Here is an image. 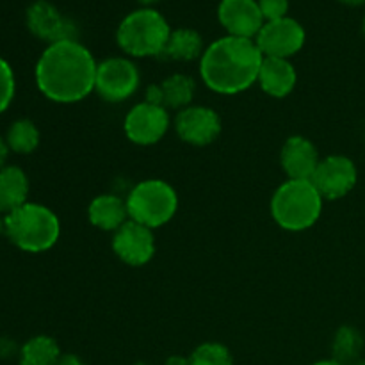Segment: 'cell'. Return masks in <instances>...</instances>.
<instances>
[{
    "instance_id": "obj_7",
    "label": "cell",
    "mask_w": 365,
    "mask_h": 365,
    "mask_svg": "<svg viewBox=\"0 0 365 365\" xmlns=\"http://www.w3.org/2000/svg\"><path fill=\"white\" fill-rule=\"evenodd\" d=\"M141 84V73L128 57H107L98 63L95 91L106 102L120 103L135 95Z\"/></svg>"
},
{
    "instance_id": "obj_5",
    "label": "cell",
    "mask_w": 365,
    "mask_h": 365,
    "mask_svg": "<svg viewBox=\"0 0 365 365\" xmlns=\"http://www.w3.org/2000/svg\"><path fill=\"white\" fill-rule=\"evenodd\" d=\"M323 210V196L312 180H287L271 198V214L278 227L289 232H303L314 227Z\"/></svg>"
},
{
    "instance_id": "obj_13",
    "label": "cell",
    "mask_w": 365,
    "mask_h": 365,
    "mask_svg": "<svg viewBox=\"0 0 365 365\" xmlns=\"http://www.w3.org/2000/svg\"><path fill=\"white\" fill-rule=\"evenodd\" d=\"M113 250L121 262L128 266H145L155 255V237L152 228L128 220L114 232Z\"/></svg>"
},
{
    "instance_id": "obj_14",
    "label": "cell",
    "mask_w": 365,
    "mask_h": 365,
    "mask_svg": "<svg viewBox=\"0 0 365 365\" xmlns=\"http://www.w3.org/2000/svg\"><path fill=\"white\" fill-rule=\"evenodd\" d=\"M217 20L228 36L255 39L264 27L259 0H221L217 6Z\"/></svg>"
},
{
    "instance_id": "obj_33",
    "label": "cell",
    "mask_w": 365,
    "mask_h": 365,
    "mask_svg": "<svg viewBox=\"0 0 365 365\" xmlns=\"http://www.w3.org/2000/svg\"><path fill=\"white\" fill-rule=\"evenodd\" d=\"M135 2L141 4L143 7H152L153 4H157V2H159V0H135Z\"/></svg>"
},
{
    "instance_id": "obj_36",
    "label": "cell",
    "mask_w": 365,
    "mask_h": 365,
    "mask_svg": "<svg viewBox=\"0 0 365 365\" xmlns=\"http://www.w3.org/2000/svg\"><path fill=\"white\" fill-rule=\"evenodd\" d=\"M362 32H364V38H365V16H364V21H362Z\"/></svg>"
},
{
    "instance_id": "obj_10",
    "label": "cell",
    "mask_w": 365,
    "mask_h": 365,
    "mask_svg": "<svg viewBox=\"0 0 365 365\" xmlns=\"http://www.w3.org/2000/svg\"><path fill=\"white\" fill-rule=\"evenodd\" d=\"M359 180L356 166L349 157L330 155L323 159L312 177L314 187L319 191L323 200L344 198Z\"/></svg>"
},
{
    "instance_id": "obj_24",
    "label": "cell",
    "mask_w": 365,
    "mask_h": 365,
    "mask_svg": "<svg viewBox=\"0 0 365 365\" xmlns=\"http://www.w3.org/2000/svg\"><path fill=\"white\" fill-rule=\"evenodd\" d=\"M189 365H234V359L225 344L203 342L189 355Z\"/></svg>"
},
{
    "instance_id": "obj_29",
    "label": "cell",
    "mask_w": 365,
    "mask_h": 365,
    "mask_svg": "<svg viewBox=\"0 0 365 365\" xmlns=\"http://www.w3.org/2000/svg\"><path fill=\"white\" fill-rule=\"evenodd\" d=\"M7 155H9V146H7V143L0 138V170H2V168H6Z\"/></svg>"
},
{
    "instance_id": "obj_17",
    "label": "cell",
    "mask_w": 365,
    "mask_h": 365,
    "mask_svg": "<svg viewBox=\"0 0 365 365\" xmlns=\"http://www.w3.org/2000/svg\"><path fill=\"white\" fill-rule=\"evenodd\" d=\"M88 216L93 227L103 232H116L128 221L127 202L116 195H100L89 203Z\"/></svg>"
},
{
    "instance_id": "obj_18",
    "label": "cell",
    "mask_w": 365,
    "mask_h": 365,
    "mask_svg": "<svg viewBox=\"0 0 365 365\" xmlns=\"http://www.w3.org/2000/svg\"><path fill=\"white\" fill-rule=\"evenodd\" d=\"M29 178L18 166L0 170V212H13L27 203Z\"/></svg>"
},
{
    "instance_id": "obj_37",
    "label": "cell",
    "mask_w": 365,
    "mask_h": 365,
    "mask_svg": "<svg viewBox=\"0 0 365 365\" xmlns=\"http://www.w3.org/2000/svg\"><path fill=\"white\" fill-rule=\"evenodd\" d=\"M134 365H150V364H146V362H135Z\"/></svg>"
},
{
    "instance_id": "obj_1",
    "label": "cell",
    "mask_w": 365,
    "mask_h": 365,
    "mask_svg": "<svg viewBox=\"0 0 365 365\" xmlns=\"http://www.w3.org/2000/svg\"><path fill=\"white\" fill-rule=\"evenodd\" d=\"M96 64L93 53L77 39L52 43L36 64V84L57 103L81 102L95 91Z\"/></svg>"
},
{
    "instance_id": "obj_22",
    "label": "cell",
    "mask_w": 365,
    "mask_h": 365,
    "mask_svg": "<svg viewBox=\"0 0 365 365\" xmlns=\"http://www.w3.org/2000/svg\"><path fill=\"white\" fill-rule=\"evenodd\" d=\"M364 337L355 327H341L335 331L334 342H331V359L337 362L349 365L355 360L362 359Z\"/></svg>"
},
{
    "instance_id": "obj_31",
    "label": "cell",
    "mask_w": 365,
    "mask_h": 365,
    "mask_svg": "<svg viewBox=\"0 0 365 365\" xmlns=\"http://www.w3.org/2000/svg\"><path fill=\"white\" fill-rule=\"evenodd\" d=\"M339 2L346 4V6L356 7V6H362V4H365V0H339Z\"/></svg>"
},
{
    "instance_id": "obj_4",
    "label": "cell",
    "mask_w": 365,
    "mask_h": 365,
    "mask_svg": "<svg viewBox=\"0 0 365 365\" xmlns=\"http://www.w3.org/2000/svg\"><path fill=\"white\" fill-rule=\"evenodd\" d=\"M171 29L153 7H139L121 20L116 31L118 46L130 57L163 56Z\"/></svg>"
},
{
    "instance_id": "obj_6",
    "label": "cell",
    "mask_w": 365,
    "mask_h": 365,
    "mask_svg": "<svg viewBox=\"0 0 365 365\" xmlns=\"http://www.w3.org/2000/svg\"><path fill=\"white\" fill-rule=\"evenodd\" d=\"M128 220L148 228H159L173 220L178 209L177 191L159 178L143 180L127 196Z\"/></svg>"
},
{
    "instance_id": "obj_19",
    "label": "cell",
    "mask_w": 365,
    "mask_h": 365,
    "mask_svg": "<svg viewBox=\"0 0 365 365\" xmlns=\"http://www.w3.org/2000/svg\"><path fill=\"white\" fill-rule=\"evenodd\" d=\"M203 52H205V48H203V39L200 32H196L195 29L180 27L171 31L163 56L171 61L189 63V61L202 59Z\"/></svg>"
},
{
    "instance_id": "obj_28",
    "label": "cell",
    "mask_w": 365,
    "mask_h": 365,
    "mask_svg": "<svg viewBox=\"0 0 365 365\" xmlns=\"http://www.w3.org/2000/svg\"><path fill=\"white\" fill-rule=\"evenodd\" d=\"M57 365H86L84 360L78 359L77 355H63L59 359V362Z\"/></svg>"
},
{
    "instance_id": "obj_25",
    "label": "cell",
    "mask_w": 365,
    "mask_h": 365,
    "mask_svg": "<svg viewBox=\"0 0 365 365\" xmlns=\"http://www.w3.org/2000/svg\"><path fill=\"white\" fill-rule=\"evenodd\" d=\"M14 96V75L9 63L0 57V113L7 109Z\"/></svg>"
},
{
    "instance_id": "obj_16",
    "label": "cell",
    "mask_w": 365,
    "mask_h": 365,
    "mask_svg": "<svg viewBox=\"0 0 365 365\" xmlns=\"http://www.w3.org/2000/svg\"><path fill=\"white\" fill-rule=\"evenodd\" d=\"M257 82L260 84L262 91L273 98H285L294 89L296 82H298V73L289 59L264 57Z\"/></svg>"
},
{
    "instance_id": "obj_8",
    "label": "cell",
    "mask_w": 365,
    "mask_h": 365,
    "mask_svg": "<svg viewBox=\"0 0 365 365\" xmlns=\"http://www.w3.org/2000/svg\"><path fill=\"white\" fill-rule=\"evenodd\" d=\"M305 29L298 20L291 16L280 20L266 21L257 34L255 43L264 57H280L289 59L305 45Z\"/></svg>"
},
{
    "instance_id": "obj_26",
    "label": "cell",
    "mask_w": 365,
    "mask_h": 365,
    "mask_svg": "<svg viewBox=\"0 0 365 365\" xmlns=\"http://www.w3.org/2000/svg\"><path fill=\"white\" fill-rule=\"evenodd\" d=\"M259 7L266 21L280 20L287 16L289 0H259Z\"/></svg>"
},
{
    "instance_id": "obj_9",
    "label": "cell",
    "mask_w": 365,
    "mask_h": 365,
    "mask_svg": "<svg viewBox=\"0 0 365 365\" xmlns=\"http://www.w3.org/2000/svg\"><path fill=\"white\" fill-rule=\"evenodd\" d=\"M123 128L128 141L134 145H155L166 135L170 128V113L166 107L141 102L128 110Z\"/></svg>"
},
{
    "instance_id": "obj_34",
    "label": "cell",
    "mask_w": 365,
    "mask_h": 365,
    "mask_svg": "<svg viewBox=\"0 0 365 365\" xmlns=\"http://www.w3.org/2000/svg\"><path fill=\"white\" fill-rule=\"evenodd\" d=\"M6 230V217H2V212H0V234Z\"/></svg>"
},
{
    "instance_id": "obj_32",
    "label": "cell",
    "mask_w": 365,
    "mask_h": 365,
    "mask_svg": "<svg viewBox=\"0 0 365 365\" xmlns=\"http://www.w3.org/2000/svg\"><path fill=\"white\" fill-rule=\"evenodd\" d=\"M314 365H344V364L337 362V360L334 359H328V360H319V362H316Z\"/></svg>"
},
{
    "instance_id": "obj_3",
    "label": "cell",
    "mask_w": 365,
    "mask_h": 365,
    "mask_svg": "<svg viewBox=\"0 0 365 365\" xmlns=\"http://www.w3.org/2000/svg\"><path fill=\"white\" fill-rule=\"evenodd\" d=\"M14 246L29 253H41L52 248L61 235L56 212L39 203H25L6 214V230Z\"/></svg>"
},
{
    "instance_id": "obj_30",
    "label": "cell",
    "mask_w": 365,
    "mask_h": 365,
    "mask_svg": "<svg viewBox=\"0 0 365 365\" xmlns=\"http://www.w3.org/2000/svg\"><path fill=\"white\" fill-rule=\"evenodd\" d=\"M164 365H189V356H180V355H173L164 362Z\"/></svg>"
},
{
    "instance_id": "obj_27",
    "label": "cell",
    "mask_w": 365,
    "mask_h": 365,
    "mask_svg": "<svg viewBox=\"0 0 365 365\" xmlns=\"http://www.w3.org/2000/svg\"><path fill=\"white\" fill-rule=\"evenodd\" d=\"M145 102L164 107V95H163V88H160V84H152L146 88Z\"/></svg>"
},
{
    "instance_id": "obj_12",
    "label": "cell",
    "mask_w": 365,
    "mask_h": 365,
    "mask_svg": "<svg viewBox=\"0 0 365 365\" xmlns=\"http://www.w3.org/2000/svg\"><path fill=\"white\" fill-rule=\"evenodd\" d=\"M27 27L32 34L48 45L57 41L77 39V25L73 20L63 16L53 4L36 0L27 9Z\"/></svg>"
},
{
    "instance_id": "obj_2",
    "label": "cell",
    "mask_w": 365,
    "mask_h": 365,
    "mask_svg": "<svg viewBox=\"0 0 365 365\" xmlns=\"http://www.w3.org/2000/svg\"><path fill=\"white\" fill-rule=\"evenodd\" d=\"M264 56L255 39L223 36L209 45L200 59V75L220 95H237L259 81Z\"/></svg>"
},
{
    "instance_id": "obj_35",
    "label": "cell",
    "mask_w": 365,
    "mask_h": 365,
    "mask_svg": "<svg viewBox=\"0 0 365 365\" xmlns=\"http://www.w3.org/2000/svg\"><path fill=\"white\" fill-rule=\"evenodd\" d=\"M349 365H365V359H359V360H355V362H351Z\"/></svg>"
},
{
    "instance_id": "obj_20",
    "label": "cell",
    "mask_w": 365,
    "mask_h": 365,
    "mask_svg": "<svg viewBox=\"0 0 365 365\" xmlns=\"http://www.w3.org/2000/svg\"><path fill=\"white\" fill-rule=\"evenodd\" d=\"M61 356L63 355L56 339L36 335L21 346L20 365H57Z\"/></svg>"
},
{
    "instance_id": "obj_21",
    "label": "cell",
    "mask_w": 365,
    "mask_h": 365,
    "mask_svg": "<svg viewBox=\"0 0 365 365\" xmlns=\"http://www.w3.org/2000/svg\"><path fill=\"white\" fill-rule=\"evenodd\" d=\"M164 95V107L166 109H185L191 106L196 93L195 78L184 73H175L160 82Z\"/></svg>"
},
{
    "instance_id": "obj_11",
    "label": "cell",
    "mask_w": 365,
    "mask_h": 365,
    "mask_svg": "<svg viewBox=\"0 0 365 365\" xmlns=\"http://www.w3.org/2000/svg\"><path fill=\"white\" fill-rule=\"evenodd\" d=\"M178 138L192 146H207L221 134V118L214 109L205 106H189L178 110L175 118Z\"/></svg>"
},
{
    "instance_id": "obj_15",
    "label": "cell",
    "mask_w": 365,
    "mask_h": 365,
    "mask_svg": "<svg viewBox=\"0 0 365 365\" xmlns=\"http://www.w3.org/2000/svg\"><path fill=\"white\" fill-rule=\"evenodd\" d=\"M280 160L289 180H312L321 163L316 145L303 135H292L285 141Z\"/></svg>"
},
{
    "instance_id": "obj_23",
    "label": "cell",
    "mask_w": 365,
    "mask_h": 365,
    "mask_svg": "<svg viewBox=\"0 0 365 365\" xmlns=\"http://www.w3.org/2000/svg\"><path fill=\"white\" fill-rule=\"evenodd\" d=\"M9 150L16 153H31L39 145V130L31 120H18L9 127L6 138Z\"/></svg>"
}]
</instances>
